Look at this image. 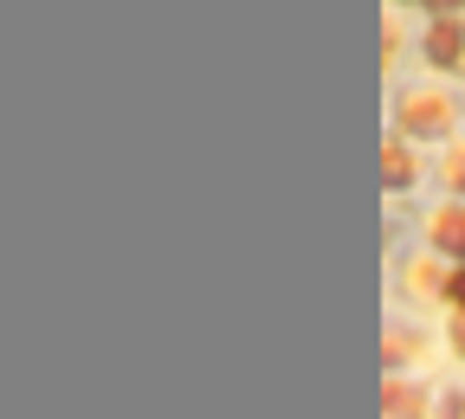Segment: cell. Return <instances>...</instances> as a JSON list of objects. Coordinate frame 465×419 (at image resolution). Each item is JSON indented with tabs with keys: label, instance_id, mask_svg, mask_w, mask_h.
I'll list each match as a JSON object with an SVG mask.
<instances>
[{
	"label": "cell",
	"instance_id": "3957f363",
	"mask_svg": "<svg viewBox=\"0 0 465 419\" xmlns=\"http://www.w3.org/2000/svg\"><path fill=\"white\" fill-rule=\"evenodd\" d=\"M452 304H465V278H452Z\"/></svg>",
	"mask_w": 465,
	"mask_h": 419
},
{
	"label": "cell",
	"instance_id": "7a4b0ae2",
	"mask_svg": "<svg viewBox=\"0 0 465 419\" xmlns=\"http://www.w3.org/2000/svg\"><path fill=\"white\" fill-rule=\"evenodd\" d=\"M440 239H446V246H459V252H465V219H459V213H446V219H440Z\"/></svg>",
	"mask_w": 465,
	"mask_h": 419
},
{
	"label": "cell",
	"instance_id": "6da1fadb",
	"mask_svg": "<svg viewBox=\"0 0 465 419\" xmlns=\"http://www.w3.org/2000/svg\"><path fill=\"white\" fill-rule=\"evenodd\" d=\"M414 406H420L414 387H388V419H414Z\"/></svg>",
	"mask_w": 465,
	"mask_h": 419
}]
</instances>
